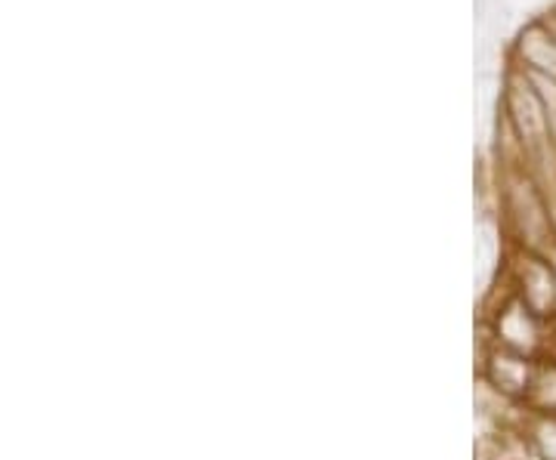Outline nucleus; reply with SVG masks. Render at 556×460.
Listing matches in <instances>:
<instances>
[{
	"label": "nucleus",
	"instance_id": "f257e3e1",
	"mask_svg": "<svg viewBox=\"0 0 556 460\" xmlns=\"http://www.w3.org/2000/svg\"><path fill=\"white\" fill-rule=\"evenodd\" d=\"M507 112L510 120L517 127V133L522 142L535 152H544L551 145V124H547V112H544V102L535 93L532 80L526 78V72L517 75L507 87Z\"/></svg>",
	"mask_w": 556,
	"mask_h": 460
},
{
	"label": "nucleus",
	"instance_id": "f03ea898",
	"mask_svg": "<svg viewBox=\"0 0 556 460\" xmlns=\"http://www.w3.org/2000/svg\"><path fill=\"white\" fill-rule=\"evenodd\" d=\"M519 60L526 62L529 72L547 75L556 80V28L547 22H532L517 43Z\"/></svg>",
	"mask_w": 556,
	"mask_h": 460
},
{
	"label": "nucleus",
	"instance_id": "7ed1b4c3",
	"mask_svg": "<svg viewBox=\"0 0 556 460\" xmlns=\"http://www.w3.org/2000/svg\"><path fill=\"white\" fill-rule=\"evenodd\" d=\"M522 297H526L529 309H532L535 316H551V309L556 306V281L547 266L532 263V266L526 269V294H522Z\"/></svg>",
	"mask_w": 556,
	"mask_h": 460
},
{
	"label": "nucleus",
	"instance_id": "20e7f679",
	"mask_svg": "<svg viewBox=\"0 0 556 460\" xmlns=\"http://www.w3.org/2000/svg\"><path fill=\"white\" fill-rule=\"evenodd\" d=\"M541 448H544V458L556 460V421H547L541 426Z\"/></svg>",
	"mask_w": 556,
	"mask_h": 460
}]
</instances>
